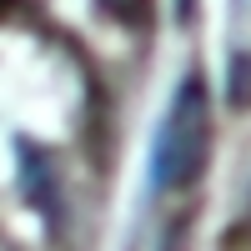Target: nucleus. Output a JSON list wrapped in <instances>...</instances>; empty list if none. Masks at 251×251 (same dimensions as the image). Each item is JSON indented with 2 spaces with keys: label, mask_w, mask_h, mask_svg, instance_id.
Segmentation results:
<instances>
[{
  "label": "nucleus",
  "mask_w": 251,
  "mask_h": 251,
  "mask_svg": "<svg viewBox=\"0 0 251 251\" xmlns=\"http://www.w3.org/2000/svg\"><path fill=\"white\" fill-rule=\"evenodd\" d=\"M211 151V96H206V80L191 71L176 80L171 106H166L156 141H151V186L156 191H181L191 186L196 171L206 166Z\"/></svg>",
  "instance_id": "1"
},
{
  "label": "nucleus",
  "mask_w": 251,
  "mask_h": 251,
  "mask_svg": "<svg viewBox=\"0 0 251 251\" xmlns=\"http://www.w3.org/2000/svg\"><path fill=\"white\" fill-rule=\"evenodd\" d=\"M96 5L121 25H146V15H151V0H96Z\"/></svg>",
  "instance_id": "2"
},
{
  "label": "nucleus",
  "mask_w": 251,
  "mask_h": 251,
  "mask_svg": "<svg viewBox=\"0 0 251 251\" xmlns=\"http://www.w3.org/2000/svg\"><path fill=\"white\" fill-rule=\"evenodd\" d=\"M176 10H181V15H191V0H176Z\"/></svg>",
  "instance_id": "3"
}]
</instances>
